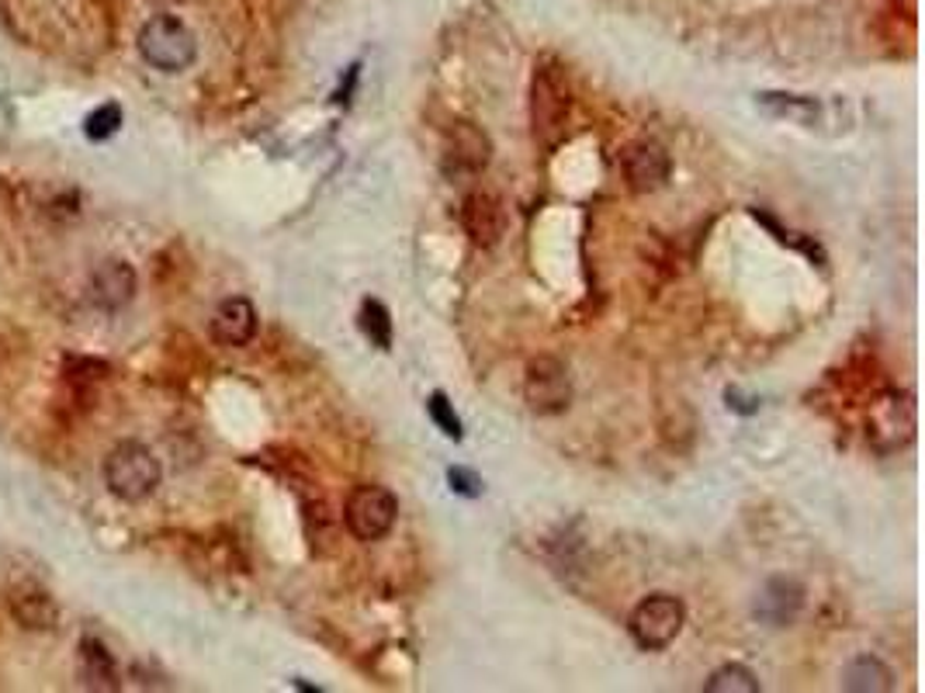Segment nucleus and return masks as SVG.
Instances as JSON below:
<instances>
[{
	"mask_svg": "<svg viewBox=\"0 0 925 693\" xmlns=\"http://www.w3.org/2000/svg\"><path fill=\"white\" fill-rule=\"evenodd\" d=\"M104 486H108L112 496H118L122 503H142L150 499L160 486V461L157 454L139 444V440H122L104 458Z\"/></svg>",
	"mask_w": 925,
	"mask_h": 693,
	"instance_id": "1",
	"label": "nucleus"
},
{
	"mask_svg": "<svg viewBox=\"0 0 925 693\" xmlns=\"http://www.w3.org/2000/svg\"><path fill=\"white\" fill-rule=\"evenodd\" d=\"M139 56L160 73H181L198 59V38L174 14H157L139 28Z\"/></svg>",
	"mask_w": 925,
	"mask_h": 693,
	"instance_id": "2",
	"label": "nucleus"
},
{
	"mask_svg": "<svg viewBox=\"0 0 925 693\" xmlns=\"http://www.w3.org/2000/svg\"><path fill=\"white\" fill-rule=\"evenodd\" d=\"M683 624H686V607H683L680 597L651 593L635 607V611H631L627 632H631V638H635L638 648H645V652H662V648H669L680 638Z\"/></svg>",
	"mask_w": 925,
	"mask_h": 693,
	"instance_id": "3",
	"label": "nucleus"
},
{
	"mask_svg": "<svg viewBox=\"0 0 925 693\" xmlns=\"http://www.w3.org/2000/svg\"><path fill=\"white\" fill-rule=\"evenodd\" d=\"M395 517H398V499L385 486H357L347 496L344 523L357 541L365 544L382 541L395 528Z\"/></svg>",
	"mask_w": 925,
	"mask_h": 693,
	"instance_id": "4",
	"label": "nucleus"
},
{
	"mask_svg": "<svg viewBox=\"0 0 925 693\" xmlns=\"http://www.w3.org/2000/svg\"><path fill=\"white\" fill-rule=\"evenodd\" d=\"M523 399H528L531 413L537 416H558L573 403V378L558 357L541 354L528 365L523 374Z\"/></svg>",
	"mask_w": 925,
	"mask_h": 693,
	"instance_id": "5",
	"label": "nucleus"
},
{
	"mask_svg": "<svg viewBox=\"0 0 925 693\" xmlns=\"http://www.w3.org/2000/svg\"><path fill=\"white\" fill-rule=\"evenodd\" d=\"M531 118H534V139L544 150H555L562 142L565 122H569V88L558 73L537 70L534 77V97H531Z\"/></svg>",
	"mask_w": 925,
	"mask_h": 693,
	"instance_id": "6",
	"label": "nucleus"
},
{
	"mask_svg": "<svg viewBox=\"0 0 925 693\" xmlns=\"http://www.w3.org/2000/svg\"><path fill=\"white\" fill-rule=\"evenodd\" d=\"M915 434V406L909 395L888 392L880 395L867 413V437L877 451L905 448Z\"/></svg>",
	"mask_w": 925,
	"mask_h": 693,
	"instance_id": "7",
	"label": "nucleus"
},
{
	"mask_svg": "<svg viewBox=\"0 0 925 693\" xmlns=\"http://www.w3.org/2000/svg\"><path fill=\"white\" fill-rule=\"evenodd\" d=\"M621 171H624V181L631 192L651 195V192H659V187H666V181L672 174V160L656 139H638L621 153Z\"/></svg>",
	"mask_w": 925,
	"mask_h": 693,
	"instance_id": "8",
	"label": "nucleus"
},
{
	"mask_svg": "<svg viewBox=\"0 0 925 693\" xmlns=\"http://www.w3.org/2000/svg\"><path fill=\"white\" fill-rule=\"evenodd\" d=\"M461 222L475 246H496L507 236V208L489 192H472L461 205Z\"/></svg>",
	"mask_w": 925,
	"mask_h": 693,
	"instance_id": "9",
	"label": "nucleus"
},
{
	"mask_svg": "<svg viewBox=\"0 0 925 693\" xmlns=\"http://www.w3.org/2000/svg\"><path fill=\"white\" fill-rule=\"evenodd\" d=\"M444 153H448V163L454 166V171L478 174V171H486V166H489L493 142H489L486 132L478 129V125H472V122H451Z\"/></svg>",
	"mask_w": 925,
	"mask_h": 693,
	"instance_id": "10",
	"label": "nucleus"
},
{
	"mask_svg": "<svg viewBox=\"0 0 925 693\" xmlns=\"http://www.w3.org/2000/svg\"><path fill=\"white\" fill-rule=\"evenodd\" d=\"M257 337V309L250 299L233 296L212 312V340L222 347H246Z\"/></svg>",
	"mask_w": 925,
	"mask_h": 693,
	"instance_id": "11",
	"label": "nucleus"
},
{
	"mask_svg": "<svg viewBox=\"0 0 925 693\" xmlns=\"http://www.w3.org/2000/svg\"><path fill=\"white\" fill-rule=\"evenodd\" d=\"M801 603H805V586L797 579L781 576L763 586L760 600H755V614L773 627H787L797 617V611H801Z\"/></svg>",
	"mask_w": 925,
	"mask_h": 693,
	"instance_id": "12",
	"label": "nucleus"
},
{
	"mask_svg": "<svg viewBox=\"0 0 925 693\" xmlns=\"http://www.w3.org/2000/svg\"><path fill=\"white\" fill-rule=\"evenodd\" d=\"M136 296V270L125 261H104L91 278V299L101 309H122Z\"/></svg>",
	"mask_w": 925,
	"mask_h": 693,
	"instance_id": "13",
	"label": "nucleus"
},
{
	"mask_svg": "<svg viewBox=\"0 0 925 693\" xmlns=\"http://www.w3.org/2000/svg\"><path fill=\"white\" fill-rule=\"evenodd\" d=\"M11 614L21 627L28 632H53L59 624V607L46 590H35V586H25V590L11 593Z\"/></svg>",
	"mask_w": 925,
	"mask_h": 693,
	"instance_id": "14",
	"label": "nucleus"
},
{
	"mask_svg": "<svg viewBox=\"0 0 925 693\" xmlns=\"http://www.w3.org/2000/svg\"><path fill=\"white\" fill-rule=\"evenodd\" d=\"M80 677L91 690H115L118 686V673H115V659L97 638H83L80 642Z\"/></svg>",
	"mask_w": 925,
	"mask_h": 693,
	"instance_id": "15",
	"label": "nucleus"
},
{
	"mask_svg": "<svg viewBox=\"0 0 925 693\" xmlns=\"http://www.w3.org/2000/svg\"><path fill=\"white\" fill-rule=\"evenodd\" d=\"M891 669L877 656H859L843 669V686L856 693H884L891 690Z\"/></svg>",
	"mask_w": 925,
	"mask_h": 693,
	"instance_id": "16",
	"label": "nucleus"
},
{
	"mask_svg": "<svg viewBox=\"0 0 925 693\" xmlns=\"http://www.w3.org/2000/svg\"><path fill=\"white\" fill-rule=\"evenodd\" d=\"M755 690H760V680H755L749 666H739V662L714 669L710 680L704 683V693H755Z\"/></svg>",
	"mask_w": 925,
	"mask_h": 693,
	"instance_id": "17",
	"label": "nucleus"
},
{
	"mask_svg": "<svg viewBox=\"0 0 925 693\" xmlns=\"http://www.w3.org/2000/svg\"><path fill=\"white\" fill-rule=\"evenodd\" d=\"M361 330L374 347H382V350L392 347V316L378 299H368L361 305Z\"/></svg>",
	"mask_w": 925,
	"mask_h": 693,
	"instance_id": "18",
	"label": "nucleus"
},
{
	"mask_svg": "<svg viewBox=\"0 0 925 693\" xmlns=\"http://www.w3.org/2000/svg\"><path fill=\"white\" fill-rule=\"evenodd\" d=\"M118 129H122V108H118V104H101V108H94L88 115V122H83V132H88V139H94V142L112 139Z\"/></svg>",
	"mask_w": 925,
	"mask_h": 693,
	"instance_id": "19",
	"label": "nucleus"
},
{
	"mask_svg": "<svg viewBox=\"0 0 925 693\" xmlns=\"http://www.w3.org/2000/svg\"><path fill=\"white\" fill-rule=\"evenodd\" d=\"M427 413H430V419L437 424L440 434L451 437V440H461V419H458V413H454V406L448 403L444 392H433V395L427 399Z\"/></svg>",
	"mask_w": 925,
	"mask_h": 693,
	"instance_id": "20",
	"label": "nucleus"
},
{
	"mask_svg": "<svg viewBox=\"0 0 925 693\" xmlns=\"http://www.w3.org/2000/svg\"><path fill=\"white\" fill-rule=\"evenodd\" d=\"M448 482H451V489L458 493V496H482V478L475 475V472H469V469H451L448 472Z\"/></svg>",
	"mask_w": 925,
	"mask_h": 693,
	"instance_id": "21",
	"label": "nucleus"
}]
</instances>
